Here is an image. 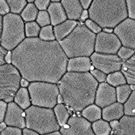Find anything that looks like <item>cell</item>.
<instances>
[{"mask_svg": "<svg viewBox=\"0 0 135 135\" xmlns=\"http://www.w3.org/2000/svg\"><path fill=\"white\" fill-rule=\"evenodd\" d=\"M6 127H7V126H6V124H5L4 122H2V123H0V131L4 130Z\"/></svg>", "mask_w": 135, "mask_h": 135, "instance_id": "obj_51", "label": "cell"}, {"mask_svg": "<svg viewBox=\"0 0 135 135\" xmlns=\"http://www.w3.org/2000/svg\"><path fill=\"white\" fill-rule=\"evenodd\" d=\"M26 38L25 23L20 15L9 13L3 17L0 46L12 51Z\"/></svg>", "mask_w": 135, "mask_h": 135, "instance_id": "obj_6", "label": "cell"}, {"mask_svg": "<svg viewBox=\"0 0 135 135\" xmlns=\"http://www.w3.org/2000/svg\"><path fill=\"white\" fill-rule=\"evenodd\" d=\"M79 22L71 20H66L63 23L60 24L53 26V32L55 35L56 41L60 42L63 39L65 38L68 35L71 33L74 29L76 28Z\"/></svg>", "mask_w": 135, "mask_h": 135, "instance_id": "obj_19", "label": "cell"}, {"mask_svg": "<svg viewBox=\"0 0 135 135\" xmlns=\"http://www.w3.org/2000/svg\"><path fill=\"white\" fill-rule=\"evenodd\" d=\"M23 135H40L38 134L37 132L31 130L29 128H25L23 129Z\"/></svg>", "mask_w": 135, "mask_h": 135, "instance_id": "obj_45", "label": "cell"}, {"mask_svg": "<svg viewBox=\"0 0 135 135\" xmlns=\"http://www.w3.org/2000/svg\"><path fill=\"white\" fill-rule=\"evenodd\" d=\"M116 101V88L106 82L99 83L97 88L94 104L103 109Z\"/></svg>", "mask_w": 135, "mask_h": 135, "instance_id": "obj_14", "label": "cell"}, {"mask_svg": "<svg viewBox=\"0 0 135 135\" xmlns=\"http://www.w3.org/2000/svg\"><path fill=\"white\" fill-rule=\"evenodd\" d=\"M7 106H8V104L6 102L0 100V123L4 122Z\"/></svg>", "mask_w": 135, "mask_h": 135, "instance_id": "obj_41", "label": "cell"}, {"mask_svg": "<svg viewBox=\"0 0 135 135\" xmlns=\"http://www.w3.org/2000/svg\"><path fill=\"white\" fill-rule=\"evenodd\" d=\"M43 135H62L61 133L59 132V131H55V132H52V133H49V134H46Z\"/></svg>", "mask_w": 135, "mask_h": 135, "instance_id": "obj_52", "label": "cell"}, {"mask_svg": "<svg viewBox=\"0 0 135 135\" xmlns=\"http://www.w3.org/2000/svg\"><path fill=\"white\" fill-rule=\"evenodd\" d=\"M96 35L92 32L83 23H78L76 28L59 42L68 59L90 57L95 52Z\"/></svg>", "mask_w": 135, "mask_h": 135, "instance_id": "obj_4", "label": "cell"}, {"mask_svg": "<svg viewBox=\"0 0 135 135\" xmlns=\"http://www.w3.org/2000/svg\"><path fill=\"white\" fill-rule=\"evenodd\" d=\"M89 19L101 29H114L128 18L125 0H93L88 10Z\"/></svg>", "mask_w": 135, "mask_h": 135, "instance_id": "obj_3", "label": "cell"}, {"mask_svg": "<svg viewBox=\"0 0 135 135\" xmlns=\"http://www.w3.org/2000/svg\"><path fill=\"white\" fill-rule=\"evenodd\" d=\"M122 47L120 41L114 33H107L103 31L96 35L95 52L104 54H117Z\"/></svg>", "mask_w": 135, "mask_h": 135, "instance_id": "obj_11", "label": "cell"}, {"mask_svg": "<svg viewBox=\"0 0 135 135\" xmlns=\"http://www.w3.org/2000/svg\"><path fill=\"white\" fill-rule=\"evenodd\" d=\"M29 83H30V82H29L27 80L23 79V78H21V80H20V87L28 88V86H29Z\"/></svg>", "mask_w": 135, "mask_h": 135, "instance_id": "obj_47", "label": "cell"}, {"mask_svg": "<svg viewBox=\"0 0 135 135\" xmlns=\"http://www.w3.org/2000/svg\"><path fill=\"white\" fill-rule=\"evenodd\" d=\"M80 5L82 6L83 10H89L90 6L92 5V0H80Z\"/></svg>", "mask_w": 135, "mask_h": 135, "instance_id": "obj_43", "label": "cell"}, {"mask_svg": "<svg viewBox=\"0 0 135 135\" xmlns=\"http://www.w3.org/2000/svg\"><path fill=\"white\" fill-rule=\"evenodd\" d=\"M88 19H89V11L88 10H83L80 16V23H84L86 20Z\"/></svg>", "mask_w": 135, "mask_h": 135, "instance_id": "obj_44", "label": "cell"}, {"mask_svg": "<svg viewBox=\"0 0 135 135\" xmlns=\"http://www.w3.org/2000/svg\"><path fill=\"white\" fill-rule=\"evenodd\" d=\"M116 92L117 102L123 104L130 97L132 92V89H131L130 85L126 83L124 85L116 87Z\"/></svg>", "mask_w": 135, "mask_h": 135, "instance_id": "obj_28", "label": "cell"}, {"mask_svg": "<svg viewBox=\"0 0 135 135\" xmlns=\"http://www.w3.org/2000/svg\"><path fill=\"white\" fill-rule=\"evenodd\" d=\"M53 110L60 128L65 126L71 116L67 107L64 104H57Z\"/></svg>", "mask_w": 135, "mask_h": 135, "instance_id": "obj_24", "label": "cell"}, {"mask_svg": "<svg viewBox=\"0 0 135 135\" xmlns=\"http://www.w3.org/2000/svg\"><path fill=\"white\" fill-rule=\"evenodd\" d=\"M81 116L85 119L92 123L101 119L102 117V109L97 106L96 104H92L81 111Z\"/></svg>", "mask_w": 135, "mask_h": 135, "instance_id": "obj_23", "label": "cell"}, {"mask_svg": "<svg viewBox=\"0 0 135 135\" xmlns=\"http://www.w3.org/2000/svg\"><path fill=\"white\" fill-rule=\"evenodd\" d=\"M98 83L89 72H66L57 83L59 95L68 109L79 113L95 103Z\"/></svg>", "mask_w": 135, "mask_h": 135, "instance_id": "obj_2", "label": "cell"}, {"mask_svg": "<svg viewBox=\"0 0 135 135\" xmlns=\"http://www.w3.org/2000/svg\"><path fill=\"white\" fill-rule=\"evenodd\" d=\"M5 63L6 64H11L12 62V56H11V51H8L5 57Z\"/></svg>", "mask_w": 135, "mask_h": 135, "instance_id": "obj_46", "label": "cell"}, {"mask_svg": "<svg viewBox=\"0 0 135 135\" xmlns=\"http://www.w3.org/2000/svg\"><path fill=\"white\" fill-rule=\"evenodd\" d=\"M47 11L50 15L51 25L53 26L60 24L68 20L62 5L59 1H50V6Z\"/></svg>", "mask_w": 135, "mask_h": 135, "instance_id": "obj_16", "label": "cell"}, {"mask_svg": "<svg viewBox=\"0 0 135 135\" xmlns=\"http://www.w3.org/2000/svg\"><path fill=\"white\" fill-rule=\"evenodd\" d=\"M59 132L62 135H95L92 128V123L82 116L72 115L67 124L61 127Z\"/></svg>", "mask_w": 135, "mask_h": 135, "instance_id": "obj_10", "label": "cell"}, {"mask_svg": "<svg viewBox=\"0 0 135 135\" xmlns=\"http://www.w3.org/2000/svg\"><path fill=\"white\" fill-rule=\"evenodd\" d=\"M122 46L135 50V20L126 18L113 29Z\"/></svg>", "mask_w": 135, "mask_h": 135, "instance_id": "obj_12", "label": "cell"}, {"mask_svg": "<svg viewBox=\"0 0 135 135\" xmlns=\"http://www.w3.org/2000/svg\"><path fill=\"white\" fill-rule=\"evenodd\" d=\"M0 135H23V129L7 126L4 130L0 131Z\"/></svg>", "mask_w": 135, "mask_h": 135, "instance_id": "obj_36", "label": "cell"}, {"mask_svg": "<svg viewBox=\"0 0 135 135\" xmlns=\"http://www.w3.org/2000/svg\"><path fill=\"white\" fill-rule=\"evenodd\" d=\"M27 89L32 105L53 109L57 104L59 90L56 83L31 82Z\"/></svg>", "mask_w": 135, "mask_h": 135, "instance_id": "obj_7", "label": "cell"}, {"mask_svg": "<svg viewBox=\"0 0 135 135\" xmlns=\"http://www.w3.org/2000/svg\"><path fill=\"white\" fill-rule=\"evenodd\" d=\"M103 32H107V33H113V29H109V28H107V29H102Z\"/></svg>", "mask_w": 135, "mask_h": 135, "instance_id": "obj_49", "label": "cell"}, {"mask_svg": "<svg viewBox=\"0 0 135 135\" xmlns=\"http://www.w3.org/2000/svg\"><path fill=\"white\" fill-rule=\"evenodd\" d=\"M38 38L44 41H56L55 35L53 32V26L50 25L47 26H44L41 28Z\"/></svg>", "mask_w": 135, "mask_h": 135, "instance_id": "obj_32", "label": "cell"}, {"mask_svg": "<svg viewBox=\"0 0 135 135\" xmlns=\"http://www.w3.org/2000/svg\"><path fill=\"white\" fill-rule=\"evenodd\" d=\"M12 62L29 82L56 83L67 72L68 59L57 41L27 38L11 51Z\"/></svg>", "mask_w": 135, "mask_h": 135, "instance_id": "obj_1", "label": "cell"}, {"mask_svg": "<svg viewBox=\"0 0 135 135\" xmlns=\"http://www.w3.org/2000/svg\"><path fill=\"white\" fill-rule=\"evenodd\" d=\"M39 11L37 9L34 3H27L23 11L20 14V17L24 23L35 21Z\"/></svg>", "mask_w": 135, "mask_h": 135, "instance_id": "obj_25", "label": "cell"}, {"mask_svg": "<svg viewBox=\"0 0 135 135\" xmlns=\"http://www.w3.org/2000/svg\"><path fill=\"white\" fill-rule=\"evenodd\" d=\"M126 2L128 17L135 20V0H127Z\"/></svg>", "mask_w": 135, "mask_h": 135, "instance_id": "obj_38", "label": "cell"}, {"mask_svg": "<svg viewBox=\"0 0 135 135\" xmlns=\"http://www.w3.org/2000/svg\"><path fill=\"white\" fill-rule=\"evenodd\" d=\"M57 104H64L62 97L60 95H59L58 98H57Z\"/></svg>", "mask_w": 135, "mask_h": 135, "instance_id": "obj_50", "label": "cell"}, {"mask_svg": "<svg viewBox=\"0 0 135 135\" xmlns=\"http://www.w3.org/2000/svg\"><path fill=\"white\" fill-rule=\"evenodd\" d=\"M66 14L68 20L78 21L82 14V6L79 0H62L60 2Z\"/></svg>", "mask_w": 135, "mask_h": 135, "instance_id": "obj_17", "label": "cell"}, {"mask_svg": "<svg viewBox=\"0 0 135 135\" xmlns=\"http://www.w3.org/2000/svg\"><path fill=\"white\" fill-rule=\"evenodd\" d=\"M123 107L125 115L135 116V89L132 91L128 99L123 104Z\"/></svg>", "mask_w": 135, "mask_h": 135, "instance_id": "obj_31", "label": "cell"}, {"mask_svg": "<svg viewBox=\"0 0 135 135\" xmlns=\"http://www.w3.org/2000/svg\"><path fill=\"white\" fill-rule=\"evenodd\" d=\"M135 53L134 50L128 48V47H126L122 46L120 49L119 50L118 53H117V56L122 60V61H126L127 59L131 58L134 54Z\"/></svg>", "mask_w": 135, "mask_h": 135, "instance_id": "obj_34", "label": "cell"}, {"mask_svg": "<svg viewBox=\"0 0 135 135\" xmlns=\"http://www.w3.org/2000/svg\"><path fill=\"white\" fill-rule=\"evenodd\" d=\"M14 102L24 110L29 108L32 103L28 89L20 87L14 98Z\"/></svg>", "mask_w": 135, "mask_h": 135, "instance_id": "obj_22", "label": "cell"}, {"mask_svg": "<svg viewBox=\"0 0 135 135\" xmlns=\"http://www.w3.org/2000/svg\"><path fill=\"white\" fill-rule=\"evenodd\" d=\"M7 53H8V50H5L4 47H2V46H0V66L6 64L5 63V57Z\"/></svg>", "mask_w": 135, "mask_h": 135, "instance_id": "obj_42", "label": "cell"}, {"mask_svg": "<svg viewBox=\"0 0 135 135\" xmlns=\"http://www.w3.org/2000/svg\"><path fill=\"white\" fill-rule=\"evenodd\" d=\"M106 83L110 84L112 86L115 87V88L127 83L126 78L124 77L123 74L121 72V71L107 74Z\"/></svg>", "mask_w": 135, "mask_h": 135, "instance_id": "obj_27", "label": "cell"}, {"mask_svg": "<svg viewBox=\"0 0 135 135\" xmlns=\"http://www.w3.org/2000/svg\"><path fill=\"white\" fill-rule=\"evenodd\" d=\"M92 68V62L89 57H74L68 59L67 64L68 72H89Z\"/></svg>", "mask_w": 135, "mask_h": 135, "instance_id": "obj_15", "label": "cell"}, {"mask_svg": "<svg viewBox=\"0 0 135 135\" xmlns=\"http://www.w3.org/2000/svg\"><path fill=\"white\" fill-rule=\"evenodd\" d=\"M89 58L93 68L100 70L107 75L121 71L122 60L117 54H104L94 52Z\"/></svg>", "mask_w": 135, "mask_h": 135, "instance_id": "obj_9", "label": "cell"}, {"mask_svg": "<svg viewBox=\"0 0 135 135\" xmlns=\"http://www.w3.org/2000/svg\"><path fill=\"white\" fill-rule=\"evenodd\" d=\"M119 122V128L113 132L114 134L135 135V116L124 115Z\"/></svg>", "mask_w": 135, "mask_h": 135, "instance_id": "obj_20", "label": "cell"}, {"mask_svg": "<svg viewBox=\"0 0 135 135\" xmlns=\"http://www.w3.org/2000/svg\"><path fill=\"white\" fill-rule=\"evenodd\" d=\"M40 31H41V27L35 21L25 23L26 38H38Z\"/></svg>", "mask_w": 135, "mask_h": 135, "instance_id": "obj_29", "label": "cell"}, {"mask_svg": "<svg viewBox=\"0 0 135 135\" xmlns=\"http://www.w3.org/2000/svg\"><path fill=\"white\" fill-rule=\"evenodd\" d=\"M35 22L39 25L41 28L47 26L51 25L50 18L47 11H39L37 18L35 20Z\"/></svg>", "mask_w": 135, "mask_h": 135, "instance_id": "obj_33", "label": "cell"}, {"mask_svg": "<svg viewBox=\"0 0 135 135\" xmlns=\"http://www.w3.org/2000/svg\"><path fill=\"white\" fill-rule=\"evenodd\" d=\"M21 75L12 64L0 66V100L7 104L14 101V98L20 88Z\"/></svg>", "mask_w": 135, "mask_h": 135, "instance_id": "obj_8", "label": "cell"}, {"mask_svg": "<svg viewBox=\"0 0 135 135\" xmlns=\"http://www.w3.org/2000/svg\"><path fill=\"white\" fill-rule=\"evenodd\" d=\"M109 135H116V134H109Z\"/></svg>", "mask_w": 135, "mask_h": 135, "instance_id": "obj_53", "label": "cell"}, {"mask_svg": "<svg viewBox=\"0 0 135 135\" xmlns=\"http://www.w3.org/2000/svg\"><path fill=\"white\" fill-rule=\"evenodd\" d=\"M83 23L85 24V26L88 28L89 30H90L92 32L95 34V35L101 32V31H102V29H101V27L97 24L95 22H94L93 20H92L88 19Z\"/></svg>", "mask_w": 135, "mask_h": 135, "instance_id": "obj_37", "label": "cell"}, {"mask_svg": "<svg viewBox=\"0 0 135 135\" xmlns=\"http://www.w3.org/2000/svg\"><path fill=\"white\" fill-rule=\"evenodd\" d=\"M92 128L95 135H109L112 132L110 122L101 119L92 122Z\"/></svg>", "mask_w": 135, "mask_h": 135, "instance_id": "obj_26", "label": "cell"}, {"mask_svg": "<svg viewBox=\"0 0 135 135\" xmlns=\"http://www.w3.org/2000/svg\"><path fill=\"white\" fill-rule=\"evenodd\" d=\"M25 113L26 128L40 135L58 131L60 129L53 109L31 105L25 110Z\"/></svg>", "mask_w": 135, "mask_h": 135, "instance_id": "obj_5", "label": "cell"}, {"mask_svg": "<svg viewBox=\"0 0 135 135\" xmlns=\"http://www.w3.org/2000/svg\"><path fill=\"white\" fill-rule=\"evenodd\" d=\"M89 73L92 74V77L95 78V80L98 83L106 82L107 74H104V72H102L100 70H98V69L95 68H91V69L89 71Z\"/></svg>", "mask_w": 135, "mask_h": 135, "instance_id": "obj_35", "label": "cell"}, {"mask_svg": "<svg viewBox=\"0 0 135 135\" xmlns=\"http://www.w3.org/2000/svg\"><path fill=\"white\" fill-rule=\"evenodd\" d=\"M4 122L7 126L23 129L26 128L25 110L14 101L8 103Z\"/></svg>", "mask_w": 135, "mask_h": 135, "instance_id": "obj_13", "label": "cell"}, {"mask_svg": "<svg viewBox=\"0 0 135 135\" xmlns=\"http://www.w3.org/2000/svg\"><path fill=\"white\" fill-rule=\"evenodd\" d=\"M121 72L126 78L127 84L135 86V53L128 59L122 61Z\"/></svg>", "mask_w": 135, "mask_h": 135, "instance_id": "obj_21", "label": "cell"}, {"mask_svg": "<svg viewBox=\"0 0 135 135\" xmlns=\"http://www.w3.org/2000/svg\"><path fill=\"white\" fill-rule=\"evenodd\" d=\"M7 2L9 6L10 13L17 15H20L27 5L26 0H8Z\"/></svg>", "mask_w": 135, "mask_h": 135, "instance_id": "obj_30", "label": "cell"}, {"mask_svg": "<svg viewBox=\"0 0 135 135\" xmlns=\"http://www.w3.org/2000/svg\"><path fill=\"white\" fill-rule=\"evenodd\" d=\"M2 26H3V17L0 15V40H1V35L2 32Z\"/></svg>", "mask_w": 135, "mask_h": 135, "instance_id": "obj_48", "label": "cell"}, {"mask_svg": "<svg viewBox=\"0 0 135 135\" xmlns=\"http://www.w3.org/2000/svg\"><path fill=\"white\" fill-rule=\"evenodd\" d=\"M34 4L39 11H43L47 10L50 4V0H35L34 2Z\"/></svg>", "mask_w": 135, "mask_h": 135, "instance_id": "obj_39", "label": "cell"}, {"mask_svg": "<svg viewBox=\"0 0 135 135\" xmlns=\"http://www.w3.org/2000/svg\"><path fill=\"white\" fill-rule=\"evenodd\" d=\"M10 13L9 6L8 5L7 1L0 0V15L4 17L5 15Z\"/></svg>", "mask_w": 135, "mask_h": 135, "instance_id": "obj_40", "label": "cell"}, {"mask_svg": "<svg viewBox=\"0 0 135 135\" xmlns=\"http://www.w3.org/2000/svg\"><path fill=\"white\" fill-rule=\"evenodd\" d=\"M124 115L125 113L123 104L116 101L102 109L101 118L102 119L110 122L112 121L119 120Z\"/></svg>", "mask_w": 135, "mask_h": 135, "instance_id": "obj_18", "label": "cell"}]
</instances>
